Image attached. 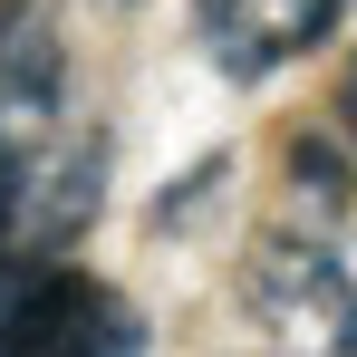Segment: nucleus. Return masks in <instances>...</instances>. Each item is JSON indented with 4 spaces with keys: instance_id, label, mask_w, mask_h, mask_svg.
I'll use <instances>...</instances> for the list:
<instances>
[{
    "instance_id": "2",
    "label": "nucleus",
    "mask_w": 357,
    "mask_h": 357,
    "mask_svg": "<svg viewBox=\"0 0 357 357\" xmlns=\"http://www.w3.org/2000/svg\"><path fill=\"white\" fill-rule=\"evenodd\" d=\"M0 357H145V319L87 271L0 251Z\"/></svg>"
},
{
    "instance_id": "7",
    "label": "nucleus",
    "mask_w": 357,
    "mask_h": 357,
    "mask_svg": "<svg viewBox=\"0 0 357 357\" xmlns=\"http://www.w3.org/2000/svg\"><path fill=\"white\" fill-rule=\"evenodd\" d=\"M338 126H348V145H357V59H348V77H338Z\"/></svg>"
},
{
    "instance_id": "1",
    "label": "nucleus",
    "mask_w": 357,
    "mask_h": 357,
    "mask_svg": "<svg viewBox=\"0 0 357 357\" xmlns=\"http://www.w3.org/2000/svg\"><path fill=\"white\" fill-rule=\"evenodd\" d=\"M241 319L280 357H357V280L328 241L309 232H261L232 271Z\"/></svg>"
},
{
    "instance_id": "4",
    "label": "nucleus",
    "mask_w": 357,
    "mask_h": 357,
    "mask_svg": "<svg viewBox=\"0 0 357 357\" xmlns=\"http://www.w3.org/2000/svg\"><path fill=\"white\" fill-rule=\"evenodd\" d=\"M59 97H68V49L29 0H0V165L59 135Z\"/></svg>"
},
{
    "instance_id": "6",
    "label": "nucleus",
    "mask_w": 357,
    "mask_h": 357,
    "mask_svg": "<svg viewBox=\"0 0 357 357\" xmlns=\"http://www.w3.org/2000/svg\"><path fill=\"white\" fill-rule=\"evenodd\" d=\"M280 174H290V203H299V213H319V222L348 213V165L328 155V135H290V165H280Z\"/></svg>"
},
{
    "instance_id": "3",
    "label": "nucleus",
    "mask_w": 357,
    "mask_h": 357,
    "mask_svg": "<svg viewBox=\"0 0 357 357\" xmlns=\"http://www.w3.org/2000/svg\"><path fill=\"white\" fill-rule=\"evenodd\" d=\"M107 203V135H49L0 165V251L10 261H59Z\"/></svg>"
},
{
    "instance_id": "5",
    "label": "nucleus",
    "mask_w": 357,
    "mask_h": 357,
    "mask_svg": "<svg viewBox=\"0 0 357 357\" xmlns=\"http://www.w3.org/2000/svg\"><path fill=\"white\" fill-rule=\"evenodd\" d=\"M348 0H193V29L222 77H271L280 59H299L309 39H328Z\"/></svg>"
}]
</instances>
